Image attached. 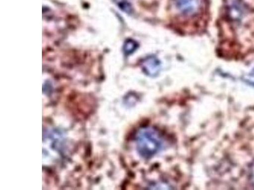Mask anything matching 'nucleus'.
Returning <instances> with one entry per match:
<instances>
[{
	"label": "nucleus",
	"mask_w": 254,
	"mask_h": 190,
	"mask_svg": "<svg viewBox=\"0 0 254 190\" xmlns=\"http://www.w3.org/2000/svg\"><path fill=\"white\" fill-rule=\"evenodd\" d=\"M135 139L137 152L144 159H150L164 148V138L153 127H142L136 133Z\"/></svg>",
	"instance_id": "1"
},
{
	"label": "nucleus",
	"mask_w": 254,
	"mask_h": 190,
	"mask_svg": "<svg viewBox=\"0 0 254 190\" xmlns=\"http://www.w3.org/2000/svg\"><path fill=\"white\" fill-rule=\"evenodd\" d=\"M201 0H175V5L179 12L185 15L196 14L200 8Z\"/></svg>",
	"instance_id": "2"
},
{
	"label": "nucleus",
	"mask_w": 254,
	"mask_h": 190,
	"mask_svg": "<svg viewBox=\"0 0 254 190\" xmlns=\"http://www.w3.org/2000/svg\"><path fill=\"white\" fill-rule=\"evenodd\" d=\"M142 69L147 76H157L161 69L160 60L156 56H149L142 61Z\"/></svg>",
	"instance_id": "3"
},
{
	"label": "nucleus",
	"mask_w": 254,
	"mask_h": 190,
	"mask_svg": "<svg viewBox=\"0 0 254 190\" xmlns=\"http://www.w3.org/2000/svg\"><path fill=\"white\" fill-rule=\"evenodd\" d=\"M227 11L233 21H239L243 16V5L240 0H227Z\"/></svg>",
	"instance_id": "4"
},
{
	"label": "nucleus",
	"mask_w": 254,
	"mask_h": 190,
	"mask_svg": "<svg viewBox=\"0 0 254 190\" xmlns=\"http://www.w3.org/2000/svg\"><path fill=\"white\" fill-rule=\"evenodd\" d=\"M138 47H139V45H138L135 41L133 40H127L124 44V53L126 55H130L138 48Z\"/></svg>",
	"instance_id": "5"
},
{
	"label": "nucleus",
	"mask_w": 254,
	"mask_h": 190,
	"mask_svg": "<svg viewBox=\"0 0 254 190\" xmlns=\"http://www.w3.org/2000/svg\"><path fill=\"white\" fill-rule=\"evenodd\" d=\"M119 6L122 10L126 12L127 13H130L131 12V7L130 4L128 3V2L124 1L121 2V3H119Z\"/></svg>",
	"instance_id": "6"
}]
</instances>
